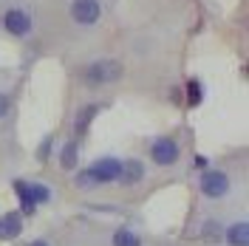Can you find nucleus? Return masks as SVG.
<instances>
[{
	"label": "nucleus",
	"instance_id": "20",
	"mask_svg": "<svg viewBox=\"0 0 249 246\" xmlns=\"http://www.w3.org/2000/svg\"><path fill=\"white\" fill-rule=\"evenodd\" d=\"M3 3H12V0H0V9H3Z\"/></svg>",
	"mask_w": 249,
	"mask_h": 246
},
{
	"label": "nucleus",
	"instance_id": "9",
	"mask_svg": "<svg viewBox=\"0 0 249 246\" xmlns=\"http://www.w3.org/2000/svg\"><path fill=\"white\" fill-rule=\"evenodd\" d=\"M142 178H144V164H142L139 158H127V161H122V176H119V184L133 187V184H139Z\"/></svg>",
	"mask_w": 249,
	"mask_h": 246
},
{
	"label": "nucleus",
	"instance_id": "8",
	"mask_svg": "<svg viewBox=\"0 0 249 246\" xmlns=\"http://www.w3.org/2000/svg\"><path fill=\"white\" fill-rule=\"evenodd\" d=\"M15 195H17V201H20V215H34V212H37V201H34V195H31L29 181L17 178L15 181Z\"/></svg>",
	"mask_w": 249,
	"mask_h": 246
},
{
	"label": "nucleus",
	"instance_id": "4",
	"mask_svg": "<svg viewBox=\"0 0 249 246\" xmlns=\"http://www.w3.org/2000/svg\"><path fill=\"white\" fill-rule=\"evenodd\" d=\"M65 20L74 29H93L102 23V0H65Z\"/></svg>",
	"mask_w": 249,
	"mask_h": 246
},
{
	"label": "nucleus",
	"instance_id": "17",
	"mask_svg": "<svg viewBox=\"0 0 249 246\" xmlns=\"http://www.w3.org/2000/svg\"><path fill=\"white\" fill-rule=\"evenodd\" d=\"M221 235H224V232H221V224H218V221H204V227H201V238L204 241L213 244V241H218Z\"/></svg>",
	"mask_w": 249,
	"mask_h": 246
},
{
	"label": "nucleus",
	"instance_id": "12",
	"mask_svg": "<svg viewBox=\"0 0 249 246\" xmlns=\"http://www.w3.org/2000/svg\"><path fill=\"white\" fill-rule=\"evenodd\" d=\"M79 161V141L74 139V141H65L60 150V167L62 170H74Z\"/></svg>",
	"mask_w": 249,
	"mask_h": 246
},
{
	"label": "nucleus",
	"instance_id": "14",
	"mask_svg": "<svg viewBox=\"0 0 249 246\" xmlns=\"http://www.w3.org/2000/svg\"><path fill=\"white\" fill-rule=\"evenodd\" d=\"M184 91H187V105H190V108H198V105H201V99H204L201 82H198V79H190Z\"/></svg>",
	"mask_w": 249,
	"mask_h": 246
},
{
	"label": "nucleus",
	"instance_id": "18",
	"mask_svg": "<svg viewBox=\"0 0 249 246\" xmlns=\"http://www.w3.org/2000/svg\"><path fill=\"white\" fill-rule=\"evenodd\" d=\"M9 110H12V96L0 91V119H3V116H9Z\"/></svg>",
	"mask_w": 249,
	"mask_h": 246
},
{
	"label": "nucleus",
	"instance_id": "2",
	"mask_svg": "<svg viewBox=\"0 0 249 246\" xmlns=\"http://www.w3.org/2000/svg\"><path fill=\"white\" fill-rule=\"evenodd\" d=\"M119 176H122V158L102 156L88 170H82L77 176V187L79 190H91V187H99V184H113V181H119Z\"/></svg>",
	"mask_w": 249,
	"mask_h": 246
},
{
	"label": "nucleus",
	"instance_id": "1",
	"mask_svg": "<svg viewBox=\"0 0 249 246\" xmlns=\"http://www.w3.org/2000/svg\"><path fill=\"white\" fill-rule=\"evenodd\" d=\"M34 12H31L29 6H23V3H6L3 9H0V31L3 34H9V37H15V40H26L34 34Z\"/></svg>",
	"mask_w": 249,
	"mask_h": 246
},
{
	"label": "nucleus",
	"instance_id": "13",
	"mask_svg": "<svg viewBox=\"0 0 249 246\" xmlns=\"http://www.w3.org/2000/svg\"><path fill=\"white\" fill-rule=\"evenodd\" d=\"M110 246H142V238H139L133 229L119 227V229L110 235Z\"/></svg>",
	"mask_w": 249,
	"mask_h": 246
},
{
	"label": "nucleus",
	"instance_id": "19",
	"mask_svg": "<svg viewBox=\"0 0 249 246\" xmlns=\"http://www.w3.org/2000/svg\"><path fill=\"white\" fill-rule=\"evenodd\" d=\"M26 246H51L48 241H43V238H37V241H31V244H26Z\"/></svg>",
	"mask_w": 249,
	"mask_h": 246
},
{
	"label": "nucleus",
	"instance_id": "7",
	"mask_svg": "<svg viewBox=\"0 0 249 246\" xmlns=\"http://www.w3.org/2000/svg\"><path fill=\"white\" fill-rule=\"evenodd\" d=\"M23 232V215L20 212H3L0 215V238L3 241H15Z\"/></svg>",
	"mask_w": 249,
	"mask_h": 246
},
{
	"label": "nucleus",
	"instance_id": "6",
	"mask_svg": "<svg viewBox=\"0 0 249 246\" xmlns=\"http://www.w3.org/2000/svg\"><path fill=\"white\" fill-rule=\"evenodd\" d=\"M150 158L159 167H173L181 158V144L173 136H159L150 141Z\"/></svg>",
	"mask_w": 249,
	"mask_h": 246
},
{
	"label": "nucleus",
	"instance_id": "16",
	"mask_svg": "<svg viewBox=\"0 0 249 246\" xmlns=\"http://www.w3.org/2000/svg\"><path fill=\"white\" fill-rule=\"evenodd\" d=\"M51 153H54V133H48V136L40 141V147H37V161L46 164L48 158H51Z\"/></svg>",
	"mask_w": 249,
	"mask_h": 246
},
{
	"label": "nucleus",
	"instance_id": "15",
	"mask_svg": "<svg viewBox=\"0 0 249 246\" xmlns=\"http://www.w3.org/2000/svg\"><path fill=\"white\" fill-rule=\"evenodd\" d=\"M29 190H31V195H34V201H37V207L51 201V190H48L46 184H40V181H29Z\"/></svg>",
	"mask_w": 249,
	"mask_h": 246
},
{
	"label": "nucleus",
	"instance_id": "3",
	"mask_svg": "<svg viewBox=\"0 0 249 246\" xmlns=\"http://www.w3.org/2000/svg\"><path fill=\"white\" fill-rule=\"evenodd\" d=\"M124 68L119 60H93L85 62L79 68V79L85 88H105V85H116L122 79Z\"/></svg>",
	"mask_w": 249,
	"mask_h": 246
},
{
	"label": "nucleus",
	"instance_id": "11",
	"mask_svg": "<svg viewBox=\"0 0 249 246\" xmlns=\"http://www.w3.org/2000/svg\"><path fill=\"white\" fill-rule=\"evenodd\" d=\"M224 241L230 246H249V224L247 221H235L224 229Z\"/></svg>",
	"mask_w": 249,
	"mask_h": 246
},
{
	"label": "nucleus",
	"instance_id": "5",
	"mask_svg": "<svg viewBox=\"0 0 249 246\" xmlns=\"http://www.w3.org/2000/svg\"><path fill=\"white\" fill-rule=\"evenodd\" d=\"M230 187H232V178L224 170H204L198 176V190H201L204 198H210V201L224 198L230 193Z\"/></svg>",
	"mask_w": 249,
	"mask_h": 246
},
{
	"label": "nucleus",
	"instance_id": "10",
	"mask_svg": "<svg viewBox=\"0 0 249 246\" xmlns=\"http://www.w3.org/2000/svg\"><path fill=\"white\" fill-rule=\"evenodd\" d=\"M96 113H99V105H93V102H88V105H82L77 113V119H74V136L82 139L85 136V130L91 127V122L96 119Z\"/></svg>",
	"mask_w": 249,
	"mask_h": 246
}]
</instances>
